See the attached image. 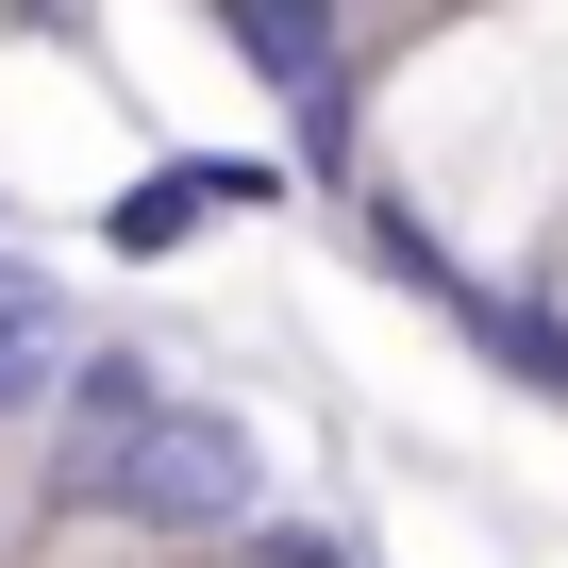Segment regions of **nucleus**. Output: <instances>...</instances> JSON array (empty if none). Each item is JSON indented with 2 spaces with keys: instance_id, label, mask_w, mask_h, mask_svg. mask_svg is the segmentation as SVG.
<instances>
[{
  "instance_id": "obj_1",
  "label": "nucleus",
  "mask_w": 568,
  "mask_h": 568,
  "mask_svg": "<svg viewBox=\"0 0 568 568\" xmlns=\"http://www.w3.org/2000/svg\"><path fill=\"white\" fill-rule=\"evenodd\" d=\"M68 501H118L134 535H251V518H267V452H251L234 418H201V402H168L151 435H118V452H84V468H68Z\"/></svg>"
},
{
  "instance_id": "obj_2",
  "label": "nucleus",
  "mask_w": 568,
  "mask_h": 568,
  "mask_svg": "<svg viewBox=\"0 0 568 568\" xmlns=\"http://www.w3.org/2000/svg\"><path fill=\"white\" fill-rule=\"evenodd\" d=\"M234 201H284V168H234V151H184V168H151V184H118L101 201V251H184L201 217H234Z\"/></svg>"
},
{
  "instance_id": "obj_3",
  "label": "nucleus",
  "mask_w": 568,
  "mask_h": 568,
  "mask_svg": "<svg viewBox=\"0 0 568 568\" xmlns=\"http://www.w3.org/2000/svg\"><path fill=\"white\" fill-rule=\"evenodd\" d=\"M217 51L234 68H267L284 101H335L352 68H335V18H318V0H217Z\"/></svg>"
},
{
  "instance_id": "obj_4",
  "label": "nucleus",
  "mask_w": 568,
  "mask_h": 568,
  "mask_svg": "<svg viewBox=\"0 0 568 568\" xmlns=\"http://www.w3.org/2000/svg\"><path fill=\"white\" fill-rule=\"evenodd\" d=\"M51 368H68V302H51L18 251H0V418H18V402H51Z\"/></svg>"
},
{
  "instance_id": "obj_5",
  "label": "nucleus",
  "mask_w": 568,
  "mask_h": 568,
  "mask_svg": "<svg viewBox=\"0 0 568 568\" xmlns=\"http://www.w3.org/2000/svg\"><path fill=\"white\" fill-rule=\"evenodd\" d=\"M368 267H385V284H418L435 318H468V267H452V251L418 234V201H385V184H368Z\"/></svg>"
},
{
  "instance_id": "obj_6",
  "label": "nucleus",
  "mask_w": 568,
  "mask_h": 568,
  "mask_svg": "<svg viewBox=\"0 0 568 568\" xmlns=\"http://www.w3.org/2000/svg\"><path fill=\"white\" fill-rule=\"evenodd\" d=\"M68 402H84V452H118V435H151V418H168L151 352H84V368H68Z\"/></svg>"
},
{
  "instance_id": "obj_7",
  "label": "nucleus",
  "mask_w": 568,
  "mask_h": 568,
  "mask_svg": "<svg viewBox=\"0 0 568 568\" xmlns=\"http://www.w3.org/2000/svg\"><path fill=\"white\" fill-rule=\"evenodd\" d=\"M468 335H485V352H501L518 385H551V402H568V335H551L535 302H485V284H468Z\"/></svg>"
}]
</instances>
